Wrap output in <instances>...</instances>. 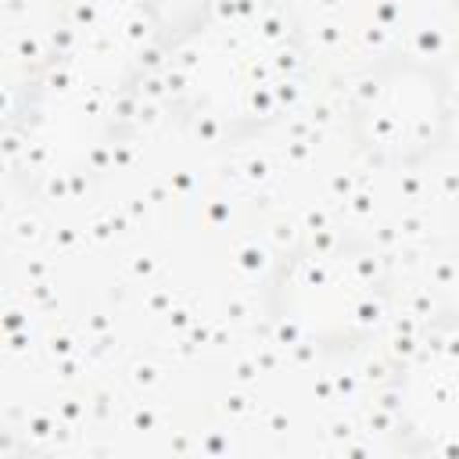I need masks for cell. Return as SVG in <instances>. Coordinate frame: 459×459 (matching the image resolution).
Segmentation results:
<instances>
[{
	"label": "cell",
	"instance_id": "7a4b0ae2",
	"mask_svg": "<svg viewBox=\"0 0 459 459\" xmlns=\"http://www.w3.org/2000/svg\"><path fill=\"white\" fill-rule=\"evenodd\" d=\"M276 316L316 344H351L380 319L377 269L351 251H305L276 283Z\"/></svg>",
	"mask_w": 459,
	"mask_h": 459
},
{
	"label": "cell",
	"instance_id": "277c9868",
	"mask_svg": "<svg viewBox=\"0 0 459 459\" xmlns=\"http://www.w3.org/2000/svg\"><path fill=\"white\" fill-rule=\"evenodd\" d=\"M398 409L430 445H459V319L427 330L398 369Z\"/></svg>",
	"mask_w": 459,
	"mask_h": 459
},
{
	"label": "cell",
	"instance_id": "6da1fadb",
	"mask_svg": "<svg viewBox=\"0 0 459 459\" xmlns=\"http://www.w3.org/2000/svg\"><path fill=\"white\" fill-rule=\"evenodd\" d=\"M172 108L208 133H251L294 90L290 25L258 0H222L161 50Z\"/></svg>",
	"mask_w": 459,
	"mask_h": 459
},
{
	"label": "cell",
	"instance_id": "3957f363",
	"mask_svg": "<svg viewBox=\"0 0 459 459\" xmlns=\"http://www.w3.org/2000/svg\"><path fill=\"white\" fill-rule=\"evenodd\" d=\"M445 122V86L430 68L394 61L359 82L351 108L355 140L380 161H416L430 154Z\"/></svg>",
	"mask_w": 459,
	"mask_h": 459
}]
</instances>
